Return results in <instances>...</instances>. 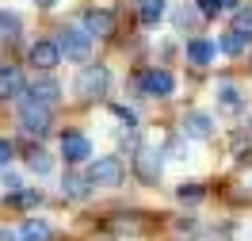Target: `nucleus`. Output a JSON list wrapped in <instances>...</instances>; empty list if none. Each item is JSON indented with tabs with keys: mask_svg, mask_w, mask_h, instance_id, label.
I'll list each match as a JSON object with an SVG mask.
<instances>
[{
	"mask_svg": "<svg viewBox=\"0 0 252 241\" xmlns=\"http://www.w3.org/2000/svg\"><path fill=\"white\" fill-rule=\"evenodd\" d=\"M130 172H134V180L138 184H145V188H157L160 180H164V153H160L157 145H138L134 149V157H130Z\"/></svg>",
	"mask_w": 252,
	"mask_h": 241,
	"instance_id": "2",
	"label": "nucleus"
},
{
	"mask_svg": "<svg viewBox=\"0 0 252 241\" xmlns=\"http://www.w3.org/2000/svg\"><path fill=\"white\" fill-rule=\"evenodd\" d=\"M73 88H77L80 100H103L111 88V69L103 62H84L77 80H73Z\"/></svg>",
	"mask_w": 252,
	"mask_h": 241,
	"instance_id": "5",
	"label": "nucleus"
},
{
	"mask_svg": "<svg viewBox=\"0 0 252 241\" xmlns=\"http://www.w3.org/2000/svg\"><path fill=\"white\" fill-rule=\"evenodd\" d=\"M180 134H184L188 142H210V138L218 134V123L206 111H188L180 119Z\"/></svg>",
	"mask_w": 252,
	"mask_h": 241,
	"instance_id": "7",
	"label": "nucleus"
},
{
	"mask_svg": "<svg viewBox=\"0 0 252 241\" xmlns=\"http://www.w3.org/2000/svg\"><path fill=\"white\" fill-rule=\"evenodd\" d=\"M80 27L92 34V38H107V34H115V12H107V8H88Z\"/></svg>",
	"mask_w": 252,
	"mask_h": 241,
	"instance_id": "11",
	"label": "nucleus"
},
{
	"mask_svg": "<svg viewBox=\"0 0 252 241\" xmlns=\"http://www.w3.org/2000/svg\"><path fill=\"white\" fill-rule=\"evenodd\" d=\"M23 165L31 169L34 176H50V172H54V153L34 138V142H27V149H23Z\"/></svg>",
	"mask_w": 252,
	"mask_h": 241,
	"instance_id": "10",
	"label": "nucleus"
},
{
	"mask_svg": "<svg viewBox=\"0 0 252 241\" xmlns=\"http://www.w3.org/2000/svg\"><path fill=\"white\" fill-rule=\"evenodd\" d=\"M27 62L38 69V73H54L58 65H62V50L54 38H34L31 50H27Z\"/></svg>",
	"mask_w": 252,
	"mask_h": 241,
	"instance_id": "9",
	"label": "nucleus"
},
{
	"mask_svg": "<svg viewBox=\"0 0 252 241\" xmlns=\"http://www.w3.org/2000/svg\"><path fill=\"white\" fill-rule=\"evenodd\" d=\"M62 192L69 195V199H88V195H92V184L84 180V172H65L62 176Z\"/></svg>",
	"mask_w": 252,
	"mask_h": 241,
	"instance_id": "18",
	"label": "nucleus"
},
{
	"mask_svg": "<svg viewBox=\"0 0 252 241\" xmlns=\"http://www.w3.org/2000/svg\"><path fill=\"white\" fill-rule=\"evenodd\" d=\"M160 153H164V157H176V161H184V157H188V138H184V134H180V138H172V142L164 145Z\"/></svg>",
	"mask_w": 252,
	"mask_h": 241,
	"instance_id": "25",
	"label": "nucleus"
},
{
	"mask_svg": "<svg viewBox=\"0 0 252 241\" xmlns=\"http://www.w3.org/2000/svg\"><path fill=\"white\" fill-rule=\"evenodd\" d=\"M233 12H237V19H233V31L241 34L245 42H249V38H252V8H233Z\"/></svg>",
	"mask_w": 252,
	"mask_h": 241,
	"instance_id": "23",
	"label": "nucleus"
},
{
	"mask_svg": "<svg viewBox=\"0 0 252 241\" xmlns=\"http://www.w3.org/2000/svg\"><path fill=\"white\" fill-rule=\"evenodd\" d=\"M237 165H252V145H237Z\"/></svg>",
	"mask_w": 252,
	"mask_h": 241,
	"instance_id": "31",
	"label": "nucleus"
},
{
	"mask_svg": "<svg viewBox=\"0 0 252 241\" xmlns=\"http://www.w3.org/2000/svg\"><path fill=\"white\" fill-rule=\"evenodd\" d=\"M218 50H221V54H229V58H241V54H245V38L229 27V31L218 38Z\"/></svg>",
	"mask_w": 252,
	"mask_h": 241,
	"instance_id": "22",
	"label": "nucleus"
},
{
	"mask_svg": "<svg viewBox=\"0 0 252 241\" xmlns=\"http://www.w3.org/2000/svg\"><path fill=\"white\" fill-rule=\"evenodd\" d=\"M191 4H195V12H199L203 19H214L221 12V0H191Z\"/></svg>",
	"mask_w": 252,
	"mask_h": 241,
	"instance_id": "26",
	"label": "nucleus"
},
{
	"mask_svg": "<svg viewBox=\"0 0 252 241\" xmlns=\"http://www.w3.org/2000/svg\"><path fill=\"white\" fill-rule=\"evenodd\" d=\"M19 127H23V134H34V138H46L50 130H54V107H46L42 100L34 96H19Z\"/></svg>",
	"mask_w": 252,
	"mask_h": 241,
	"instance_id": "3",
	"label": "nucleus"
},
{
	"mask_svg": "<svg viewBox=\"0 0 252 241\" xmlns=\"http://www.w3.org/2000/svg\"><path fill=\"white\" fill-rule=\"evenodd\" d=\"M0 241H19V238L12 234V230H4V226H0Z\"/></svg>",
	"mask_w": 252,
	"mask_h": 241,
	"instance_id": "33",
	"label": "nucleus"
},
{
	"mask_svg": "<svg viewBox=\"0 0 252 241\" xmlns=\"http://www.w3.org/2000/svg\"><path fill=\"white\" fill-rule=\"evenodd\" d=\"M38 203H42V192H38V188H27V184H23L19 192L4 195V207H12V210H34Z\"/></svg>",
	"mask_w": 252,
	"mask_h": 241,
	"instance_id": "17",
	"label": "nucleus"
},
{
	"mask_svg": "<svg viewBox=\"0 0 252 241\" xmlns=\"http://www.w3.org/2000/svg\"><path fill=\"white\" fill-rule=\"evenodd\" d=\"M199 12H195V4H184V8H180V12H176V27H180V31H191V27H195V23H199Z\"/></svg>",
	"mask_w": 252,
	"mask_h": 241,
	"instance_id": "24",
	"label": "nucleus"
},
{
	"mask_svg": "<svg viewBox=\"0 0 252 241\" xmlns=\"http://www.w3.org/2000/svg\"><path fill=\"white\" fill-rule=\"evenodd\" d=\"M19 31H23V19L16 12H0V38L12 42V38H19Z\"/></svg>",
	"mask_w": 252,
	"mask_h": 241,
	"instance_id": "21",
	"label": "nucleus"
},
{
	"mask_svg": "<svg viewBox=\"0 0 252 241\" xmlns=\"http://www.w3.org/2000/svg\"><path fill=\"white\" fill-rule=\"evenodd\" d=\"M221 8H229V12H233V8H241V0H221Z\"/></svg>",
	"mask_w": 252,
	"mask_h": 241,
	"instance_id": "34",
	"label": "nucleus"
},
{
	"mask_svg": "<svg viewBox=\"0 0 252 241\" xmlns=\"http://www.w3.org/2000/svg\"><path fill=\"white\" fill-rule=\"evenodd\" d=\"M176 199H180V203H188V207L203 203V199H206L203 180H180V184H176Z\"/></svg>",
	"mask_w": 252,
	"mask_h": 241,
	"instance_id": "19",
	"label": "nucleus"
},
{
	"mask_svg": "<svg viewBox=\"0 0 252 241\" xmlns=\"http://www.w3.org/2000/svg\"><path fill=\"white\" fill-rule=\"evenodd\" d=\"M34 4H38V8H54L58 0H34Z\"/></svg>",
	"mask_w": 252,
	"mask_h": 241,
	"instance_id": "35",
	"label": "nucleus"
},
{
	"mask_svg": "<svg viewBox=\"0 0 252 241\" xmlns=\"http://www.w3.org/2000/svg\"><path fill=\"white\" fill-rule=\"evenodd\" d=\"M58 50H62V62H92V34L84 31L80 23H65L58 27Z\"/></svg>",
	"mask_w": 252,
	"mask_h": 241,
	"instance_id": "4",
	"label": "nucleus"
},
{
	"mask_svg": "<svg viewBox=\"0 0 252 241\" xmlns=\"http://www.w3.org/2000/svg\"><path fill=\"white\" fill-rule=\"evenodd\" d=\"M214 58H218V42H210V38H191L188 42V62L195 69H206Z\"/></svg>",
	"mask_w": 252,
	"mask_h": 241,
	"instance_id": "15",
	"label": "nucleus"
},
{
	"mask_svg": "<svg viewBox=\"0 0 252 241\" xmlns=\"http://www.w3.org/2000/svg\"><path fill=\"white\" fill-rule=\"evenodd\" d=\"M84 180L95 188H123L126 184V165L123 157H115V153H103V157H92L84 161Z\"/></svg>",
	"mask_w": 252,
	"mask_h": 241,
	"instance_id": "1",
	"label": "nucleus"
},
{
	"mask_svg": "<svg viewBox=\"0 0 252 241\" xmlns=\"http://www.w3.org/2000/svg\"><path fill=\"white\" fill-rule=\"evenodd\" d=\"M23 92H27V77H23V69L4 65V69H0V100L8 103V100H19Z\"/></svg>",
	"mask_w": 252,
	"mask_h": 241,
	"instance_id": "13",
	"label": "nucleus"
},
{
	"mask_svg": "<svg viewBox=\"0 0 252 241\" xmlns=\"http://www.w3.org/2000/svg\"><path fill=\"white\" fill-rule=\"evenodd\" d=\"M92 138L88 134H80V130H65L62 134V157L65 165L73 169V165H84V161H92Z\"/></svg>",
	"mask_w": 252,
	"mask_h": 241,
	"instance_id": "8",
	"label": "nucleus"
},
{
	"mask_svg": "<svg viewBox=\"0 0 252 241\" xmlns=\"http://www.w3.org/2000/svg\"><path fill=\"white\" fill-rule=\"evenodd\" d=\"M164 0H138V19H142L145 27H153V23H160L164 19Z\"/></svg>",
	"mask_w": 252,
	"mask_h": 241,
	"instance_id": "20",
	"label": "nucleus"
},
{
	"mask_svg": "<svg viewBox=\"0 0 252 241\" xmlns=\"http://www.w3.org/2000/svg\"><path fill=\"white\" fill-rule=\"evenodd\" d=\"M62 84L50 77V73H42V77H34V84H27V96H34V100H42L46 107H58L62 103Z\"/></svg>",
	"mask_w": 252,
	"mask_h": 241,
	"instance_id": "12",
	"label": "nucleus"
},
{
	"mask_svg": "<svg viewBox=\"0 0 252 241\" xmlns=\"http://www.w3.org/2000/svg\"><path fill=\"white\" fill-rule=\"evenodd\" d=\"M176 230H195V214H188V218H180V222H176Z\"/></svg>",
	"mask_w": 252,
	"mask_h": 241,
	"instance_id": "32",
	"label": "nucleus"
},
{
	"mask_svg": "<svg viewBox=\"0 0 252 241\" xmlns=\"http://www.w3.org/2000/svg\"><path fill=\"white\" fill-rule=\"evenodd\" d=\"M19 241H54V226L46 222V218H23V226H19Z\"/></svg>",
	"mask_w": 252,
	"mask_h": 241,
	"instance_id": "16",
	"label": "nucleus"
},
{
	"mask_svg": "<svg viewBox=\"0 0 252 241\" xmlns=\"http://www.w3.org/2000/svg\"><path fill=\"white\" fill-rule=\"evenodd\" d=\"M119 145L134 153V149H138V145H142V142H138V134H126V130H123V134H119Z\"/></svg>",
	"mask_w": 252,
	"mask_h": 241,
	"instance_id": "30",
	"label": "nucleus"
},
{
	"mask_svg": "<svg viewBox=\"0 0 252 241\" xmlns=\"http://www.w3.org/2000/svg\"><path fill=\"white\" fill-rule=\"evenodd\" d=\"M138 92H142V96H153V100H168L176 92V77L164 65H149V69L138 73Z\"/></svg>",
	"mask_w": 252,
	"mask_h": 241,
	"instance_id": "6",
	"label": "nucleus"
},
{
	"mask_svg": "<svg viewBox=\"0 0 252 241\" xmlns=\"http://www.w3.org/2000/svg\"><path fill=\"white\" fill-rule=\"evenodd\" d=\"M214 100H218V111H221V115H241V111H245V92L237 88L233 80H225V84H218V92H214Z\"/></svg>",
	"mask_w": 252,
	"mask_h": 241,
	"instance_id": "14",
	"label": "nucleus"
},
{
	"mask_svg": "<svg viewBox=\"0 0 252 241\" xmlns=\"http://www.w3.org/2000/svg\"><path fill=\"white\" fill-rule=\"evenodd\" d=\"M0 188H4V195H8V192H19V188H23V176L4 169V176H0Z\"/></svg>",
	"mask_w": 252,
	"mask_h": 241,
	"instance_id": "28",
	"label": "nucleus"
},
{
	"mask_svg": "<svg viewBox=\"0 0 252 241\" xmlns=\"http://www.w3.org/2000/svg\"><path fill=\"white\" fill-rule=\"evenodd\" d=\"M12 157H16V142L12 138H0V169H8Z\"/></svg>",
	"mask_w": 252,
	"mask_h": 241,
	"instance_id": "29",
	"label": "nucleus"
},
{
	"mask_svg": "<svg viewBox=\"0 0 252 241\" xmlns=\"http://www.w3.org/2000/svg\"><path fill=\"white\" fill-rule=\"evenodd\" d=\"M111 111H115V119H123V127H126V130H134V127H138V115L130 111V107H126V103H115V107H111Z\"/></svg>",
	"mask_w": 252,
	"mask_h": 241,
	"instance_id": "27",
	"label": "nucleus"
}]
</instances>
